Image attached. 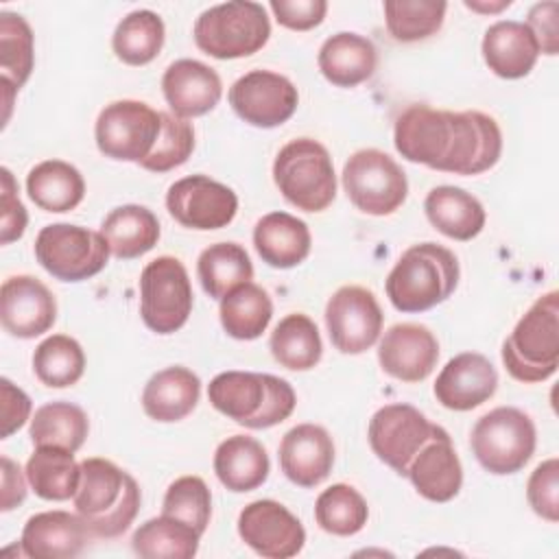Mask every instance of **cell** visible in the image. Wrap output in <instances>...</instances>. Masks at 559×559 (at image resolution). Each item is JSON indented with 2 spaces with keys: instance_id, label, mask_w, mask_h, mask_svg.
I'll use <instances>...</instances> for the list:
<instances>
[{
  "instance_id": "1f68e13d",
  "label": "cell",
  "mask_w": 559,
  "mask_h": 559,
  "mask_svg": "<svg viewBox=\"0 0 559 559\" xmlns=\"http://www.w3.org/2000/svg\"><path fill=\"white\" fill-rule=\"evenodd\" d=\"M100 234L109 245V251L120 260H133L151 251L159 240V221L157 216L135 203L114 207L103 225Z\"/></svg>"
},
{
  "instance_id": "74e56055",
  "label": "cell",
  "mask_w": 559,
  "mask_h": 559,
  "mask_svg": "<svg viewBox=\"0 0 559 559\" xmlns=\"http://www.w3.org/2000/svg\"><path fill=\"white\" fill-rule=\"evenodd\" d=\"M90 432L85 411L72 402H48L35 411L28 426L33 445H57L76 452Z\"/></svg>"
},
{
  "instance_id": "816d5d0a",
  "label": "cell",
  "mask_w": 559,
  "mask_h": 559,
  "mask_svg": "<svg viewBox=\"0 0 559 559\" xmlns=\"http://www.w3.org/2000/svg\"><path fill=\"white\" fill-rule=\"evenodd\" d=\"M0 465H2V502H0V509L11 511V509H15L17 504L24 502L28 478H24L26 472H22L20 465L15 461H11L9 456H2Z\"/></svg>"
},
{
  "instance_id": "4fadbf2b",
  "label": "cell",
  "mask_w": 559,
  "mask_h": 559,
  "mask_svg": "<svg viewBox=\"0 0 559 559\" xmlns=\"http://www.w3.org/2000/svg\"><path fill=\"white\" fill-rule=\"evenodd\" d=\"M439 430L441 426L428 421L421 411L400 402L386 404L373 413L367 437L373 454L400 476H406L413 456Z\"/></svg>"
},
{
  "instance_id": "e575fe53",
  "label": "cell",
  "mask_w": 559,
  "mask_h": 559,
  "mask_svg": "<svg viewBox=\"0 0 559 559\" xmlns=\"http://www.w3.org/2000/svg\"><path fill=\"white\" fill-rule=\"evenodd\" d=\"M269 349L282 367L290 371H308L321 360L323 343L317 323L304 312H293L271 332Z\"/></svg>"
},
{
  "instance_id": "f6af8a7d",
  "label": "cell",
  "mask_w": 559,
  "mask_h": 559,
  "mask_svg": "<svg viewBox=\"0 0 559 559\" xmlns=\"http://www.w3.org/2000/svg\"><path fill=\"white\" fill-rule=\"evenodd\" d=\"M159 118H162L159 138L151 155L144 162H140V166L151 173H168L186 164L194 151V129L188 120L166 111H159Z\"/></svg>"
},
{
  "instance_id": "d6a6232c",
  "label": "cell",
  "mask_w": 559,
  "mask_h": 559,
  "mask_svg": "<svg viewBox=\"0 0 559 559\" xmlns=\"http://www.w3.org/2000/svg\"><path fill=\"white\" fill-rule=\"evenodd\" d=\"M24 472L35 496L52 502L74 498L81 480V463L74 461V452L57 445H35Z\"/></svg>"
},
{
  "instance_id": "ab89813d",
  "label": "cell",
  "mask_w": 559,
  "mask_h": 559,
  "mask_svg": "<svg viewBox=\"0 0 559 559\" xmlns=\"http://www.w3.org/2000/svg\"><path fill=\"white\" fill-rule=\"evenodd\" d=\"M85 371V354L79 341L68 334L44 338L33 352V373L50 389H66L81 380Z\"/></svg>"
},
{
  "instance_id": "b9f144b4",
  "label": "cell",
  "mask_w": 559,
  "mask_h": 559,
  "mask_svg": "<svg viewBox=\"0 0 559 559\" xmlns=\"http://www.w3.org/2000/svg\"><path fill=\"white\" fill-rule=\"evenodd\" d=\"M443 0H386L384 22L395 41H419L435 35L445 17Z\"/></svg>"
},
{
  "instance_id": "8d00e7d4",
  "label": "cell",
  "mask_w": 559,
  "mask_h": 559,
  "mask_svg": "<svg viewBox=\"0 0 559 559\" xmlns=\"http://www.w3.org/2000/svg\"><path fill=\"white\" fill-rule=\"evenodd\" d=\"M199 539L201 535L192 526L162 513L135 528L131 548L146 559H192L199 550Z\"/></svg>"
},
{
  "instance_id": "ba28073f",
  "label": "cell",
  "mask_w": 559,
  "mask_h": 559,
  "mask_svg": "<svg viewBox=\"0 0 559 559\" xmlns=\"http://www.w3.org/2000/svg\"><path fill=\"white\" fill-rule=\"evenodd\" d=\"M469 445L483 469L507 476L520 472L531 461L537 445V430L524 411L498 406L474 424Z\"/></svg>"
},
{
  "instance_id": "f907efd6",
  "label": "cell",
  "mask_w": 559,
  "mask_h": 559,
  "mask_svg": "<svg viewBox=\"0 0 559 559\" xmlns=\"http://www.w3.org/2000/svg\"><path fill=\"white\" fill-rule=\"evenodd\" d=\"M0 400H2L0 437L7 439L26 424V419L31 417L33 404H31V397L20 386H15L9 378L0 380Z\"/></svg>"
},
{
  "instance_id": "7c38bea8",
  "label": "cell",
  "mask_w": 559,
  "mask_h": 559,
  "mask_svg": "<svg viewBox=\"0 0 559 559\" xmlns=\"http://www.w3.org/2000/svg\"><path fill=\"white\" fill-rule=\"evenodd\" d=\"M162 131L159 111L142 100H114L96 118L94 138L98 151L118 162H144Z\"/></svg>"
},
{
  "instance_id": "d6986e66",
  "label": "cell",
  "mask_w": 559,
  "mask_h": 559,
  "mask_svg": "<svg viewBox=\"0 0 559 559\" xmlns=\"http://www.w3.org/2000/svg\"><path fill=\"white\" fill-rule=\"evenodd\" d=\"M439 360L437 336L419 323L391 325L378 345V362L395 380L421 382Z\"/></svg>"
},
{
  "instance_id": "4dcf8cb0",
  "label": "cell",
  "mask_w": 559,
  "mask_h": 559,
  "mask_svg": "<svg viewBox=\"0 0 559 559\" xmlns=\"http://www.w3.org/2000/svg\"><path fill=\"white\" fill-rule=\"evenodd\" d=\"M26 192L44 212H70L85 197V181L79 168L63 159H44L26 175Z\"/></svg>"
},
{
  "instance_id": "681fc988",
  "label": "cell",
  "mask_w": 559,
  "mask_h": 559,
  "mask_svg": "<svg viewBox=\"0 0 559 559\" xmlns=\"http://www.w3.org/2000/svg\"><path fill=\"white\" fill-rule=\"evenodd\" d=\"M559 4L548 0V2H537L528 11V20L524 22L531 33L535 35L539 44V52L544 55H557L559 52Z\"/></svg>"
},
{
  "instance_id": "836d02e7",
  "label": "cell",
  "mask_w": 559,
  "mask_h": 559,
  "mask_svg": "<svg viewBox=\"0 0 559 559\" xmlns=\"http://www.w3.org/2000/svg\"><path fill=\"white\" fill-rule=\"evenodd\" d=\"M218 317L223 330L231 338L253 341L269 328L273 317V301L262 286L245 282L221 299Z\"/></svg>"
},
{
  "instance_id": "7dc6e473",
  "label": "cell",
  "mask_w": 559,
  "mask_h": 559,
  "mask_svg": "<svg viewBox=\"0 0 559 559\" xmlns=\"http://www.w3.org/2000/svg\"><path fill=\"white\" fill-rule=\"evenodd\" d=\"M275 20L290 31H310L319 26L328 13L325 0H271Z\"/></svg>"
},
{
  "instance_id": "6da1fadb",
  "label": "cell",
  "mask_w": 559,
  "mask_h": 559,
  "mask_svg": "<svg viewBox=\"0 0 559 559\" xmlns=\"http://www.w3.org/2000/svg\"><path fill=\"white\" fill-rule=\"evenodd\" d=\"M393 144L408 162L454 175H480L498 164L502 131L483 111L411 105L395 120Z\"/></svg>"
},
{
  "instance_id": "5bb4252c",
  "label": "cell",
  "mask_w": 559,
  "mask_h": 559,
  "mask_svg": "<svg viewBox=\"0 0 559 559\" xmlns=\"http://www.w3.org/2000/svg\"><path fill=\"white\" fill-rule=\"evenodd\" d=\"M382 321L376 295L356 284L341 286L325 304L328 334L341 354L367 352L380 338Z\"/></svg>"
},
{
  "instance_id": "8992f818",
  "label": "cell",
  "mask_w": 559,
  "mask_h": 559,
  "mask_svg": "<svg viewBox=\"0 0 559 559\" xmlns=\"http://www.w3.org/2000/svg\"><path fill=\"white\" fill-rule=\"evenodd\" d=\"M282 197L304 212H323L336 197V175L328 148L312 138L290 140L273 162Z\"/></svg>"
},
{
  "instance_id": "603a6c76",
  "label": "cell",
  "mask_w": 559,
  "mask_h": 559,
  "mask_svg": "<svg viewBox=\"0 0 559 559\" xmlns=\"http://www.w3.org/2000/svg\"><path fill=\"white\" fill-rule=\"evenodd\" d=\"M90 537L92 533L79 513L41 511L26 520L20 546L31 559H70L83 552Z\"/></svg>"
},
{
  "instance_id": "60d3db41",
  "label": "cell",
  "mask_w": 559,
  "mask_h": 559,
  "mask_svg": "<svg viewBox=\"0 0 559 559\" xmlns=\"http://www.w3.org/2000/svg\"><path fill=\"white\" fill-rule=\"evenodd\" d=\"M367 500L358 489L345 483H336L323 489L314 502V520L330 535H356L367 524Z\"/></svg>"
},
{
  "instance_id": "7402d4cb",
  "label": "cell",
  "mask_w": 559,
  "mask_h": 559,
  "mask_svg": "<svg viewBox=\"0 0 559 559\" xmlns=\"http://www.w3.org/2000/svg\"><path fill=\"white\" fill-rule=\"evenodd\" d=\"M162 92L173 114L186 120L212 111L223 96V83L207 63L177 59L162 76Z\"/></svg>"
},
{
  "instance_id": "c3c4849f",
  "label": "cell",
  "mask_w": 559,
  "mask_h": 559,
  "mask_svg": "<svg viewBox=\"0 0 559 559\" xmlns=\"http://www.w3.org/2000/svg\"><path fill=\"white\" fill-rule=\"evenodd\" d=\"M2 223H0V242L9 245L24 236L28 214L17 197V183L9 168H2Z\"/></svg>"
},
{
  "instance_id": "d4e9b609",
  "label": "cell",
  "mask_w": 559,
  "mask_h": 559,
  "mask_svg": "<svg viewBox=\"0 0 559 559\" xmlns=\"http://www.w3.org/2000/svg\"><path fill=\"white\" fill-rule=\"evenodd\" d=\"M483 59L489 70L500 79H522L535 63L539 44L531 28L518 20H500L485 31Z\"/></svg>"
},
{
  "instance_id": "8fae6325",
  "label": "cell",
  "mask_w": 559,
  "mask_h": 559,
  "mask_svg": "<svg viewBox=\"0 0 559 559\" xmlns=\"http://www.w3.org/2000/svg\"><path fill=\"white\" fill-rule=\"evenodd\" d=\"M192 284L181 260L159 255L140 275V314L148 330L173 334L192 312Z\"/></svg>"
},
{
  "instance_id": "ee69618b",
  "label": "cell",
  "mask_w": 559,
  "mask_h": 559,
  "mask_svg": "<svg viewBox=\"0 0 559 559\" xmlns=\"http://www.w3.org/2000/svg\"><path fill=\"white\" fill-rule=\"evenodd\" d=\"M162 513L192 526L199 535H203L212 518V493L205 480L199 476H181L173 480L164 493Z\"/></svg>"
},
{
  "instance_id": "f35d334b",
  "label": "cell",
  "mask_w": 559,
  "mask_h": 559,
  "mask_svg": "<svg viewBox=\"0 0 559 559\" xmlns=\"http://www.w3.org/2000/svg\"><path fill=\"white\" fill-rule=\"evenodd\" d=\"M164 35V22L155 11L135 9L118 22L111 37V48L122 63L146 66L159 55Z\"/></svg>"
},
{
  "instance_id": "9a60e30c",
  "label": "cell",
  "mask_w": 559,
  "mask_h": 559,
  "mask_svg": "<svg viewBox=\"0 0 559 559\" xmlns=\"http://www.w3.org/2000/svg\"><path fill=\"white\" fill-rule=\"evenodd\" d=\"M168 214L188 229L227 227L238 212L236 192L207 175H190L177 179L166 192Z\"/></svg>"
},
{
  "instance_id": "5b68a950",
  "label": "cell",
  "mask_w": 559,
  "mask_h": 559,
  "mask_svg": "<svg viewBox=\"0 0 559 559\" xmlns=\"http://www.w3.org/2000/svg\"><path fill=\"white\" fill-rule=\"evenodd\" d=\"M502 362L520 382H544L559 367V293L535 299L502 343Z\"/></svg>"
},
{
  "instance_id": "4316f807",
  "label": "cell",
  "mask_w": 559,
  "mask_h": 559,
  "mask_svg": "<svg viewBox=\"0 0 559 559\" xmlns=\"http://www.w3.org/2000/svg\"><path fill=\"white\" fill-rule=\"evenodd\" d=\"M321 74L336 87H356L373 76L378 50L371 39L358 33H336L328 37L317 55Z\"/></svg>"
},
{
  "instance_id": "ffe728a7",
  "label": "cell",
  "mask_w": 559,
  "mask_h": 559,
  "mask_svg": "<svg viewBox=\"0 0 559 559\" xmlns=\"http://www.w3.org/2000/svg\"><path fill=\"white\" fill-rule=\"evenodd\" d=\"M498 389V371L476 352L456 354L445 362L435 382V397L450 411H472L485 404Z\"/></svg>"
},
{
  "instance_id": "bcb514c9",
  "label": "cell",
  "mask_w": 559,
  "mask_h": 559,
  "mask_svg": "<svg viewBox=\"0 0 559 559\" xmlns=\"http://www.w3.org/2000/svg\"><path fill=\"white\" fill-rule=\"evenodd\" d=\"M526 500L539 518L559 522V461L555 456L542 461L528 476Z\"/></svg>"
},
{
  "instance_id": "9c48e42d",
  "label": "cell",
  "mask_w": 559,
  "mask_h": 559,
  "mask_svg": "<svg viewBox=\"0 0 559 559\" xmlns=\"http://www.w3.org/2000/svg\"><path fill=\"white\" fill-rule=\"evenodd\" d=\"M109 245L100 231L52 223L39 229L35 238L37 262L61 282H83L98 275L109 260Z\"/></svg>"
},
{
  "instance_id": "277c9868",
  "label": "cell",
  "mask_w": 559,
  "mask_h": 559,
  "mask_svg": "<svg viewBox=\"0 0 559 559\" xmlns=\"http://www.w3.org/2000/svg\"><path fill=\"white\" fill-rule=\"evenodd\" d=\"M459 284L456 255L437 242L408 247L389 271L384 290L400 312H424L443 304Z\"/></svg>"
},
{
  "instance_id": "e0dca14e",
  "label": "cell",
  "mask_w": 559,
  "mask_h": 559,
  "mask_svg": "<svg viewBox=\"0 0 559 559\" xmlns=\"http://www.w3.org/2000/svg\"><path fill=\"white\" fill-rule=\"evenodd\" d=\"M240 539L260 557L288 559L301 552L306 531L277 500H253L238 515Z\"/></svg>"
},
{
  "instance_id": "7a4b0ae2",
  "label": "cell",
  "mask_w": 559,
  "mask_h": 559,
  "mask_svg": "<svg viewBox=\"0 0 559 559\" xmlns=\"http://www.w3.org/2000/svg\"><path fill=\"white\" fill-rule=\"evenodd\" d=\"M92 537H120L135 520L142 502L135 478L116 463L92 456L81 461V480L72 498Z\"/></svg>"
},
{
  "instance_id": "52a82bcc",
  "label": "cell",
  "mask_w": 559,
  "mask_h": 559,
  "mask_svg": "<svg viewBox=\"0 0 559 559\" xmlns=\"http://www.w3.org/2000/svg\"><path fill=\"white\" fill-rule=\"evenodd\" d=\"M194 44L214 59H240L258 52L271 37L266 9L251 0H231L205 9L194 22Z\"/></svg>"
},
{
  "instance_id": "484cf974",
  "label": "cell",
  "mask_w": 559,
  "mask_h": 559,
  "mask_svg": "<svg viewBox=\"0 0 559 559\" xmlns=\"http://www.w3.org/2000/svg\"><path fill=\"white\" fill-rule=\"evenodd\" d=\"M308 225L288 212H269L253 227V247L273 269H293L310 253Z\"/></svg>"
},
{
  "instance_id": "7bdbcfd3",
  "label": "cell",
  "mask_w": 559,
  "mask_h": 559,
  "mask_svg": "<svg viewBox=\"0 0 559 559\" xmlns=\"http://www.w3.org/2000/svg\"><path fill=\"white\" fill-rule=\"evenodd\" d=\"M35 66V44L28 22L20 13H0V70L2 79L20 90Z\"/></svg>"
},
{
  "instance_id": "2e32d148",
  "label": "cell",
  "mask_w": 559,
  "mask_h": 559,
  "mask_svg": "<svg viewBox=\"0 0 559 559\" xmlns=\"http://www.w3.org/2000/svg\"><path fill=\"white\" fill-rule=\"evenodd\" d=\"M229 105L251 127L273 129L284 124L299 105L297 87L277 72L251 70L229 87Z\"/></svg>"
},
{
  "instance_id": "44dd1931",
  "label": "cell",
  "mask_w": 559,
  "mask_h": 559,
  "mask_svg": "<svg viewBox=\"0 0 559 559\" xmlns=\"http://www.w3.org/2000/svg\"><path fill=\"white\" fill-rule=\"evenodd\" d=\"M334 465V443L330 432L317 424H297L280 443V467L299 487L321 485Z\"/></svg>"
},
{
  "instance_id": "d590c367",
  "label": "cell",
  "mask_w": 559,
  "mask_h": 559,
  "mask_svg": "<svg viewBox=\"0 0 559 559\" xmlns=\"http://www.w3.org/2000/svg\"><path fill=\"white\" fill-rule=\"evenodd\" d=\"M197 275L212 299H223L236 286L251 282L253 264L238 242H214L201 251Z\"/></svg>"
},
{
  "instance_id": "f546056e",
  "label": "cell",
  "mask_w": 559,
  "mask_h": 559,
  "mask_svg": "<svg viewBox=\"0 0 559 559\" xmlns=\"http://www.w3.org/2000/svg\"><path fill=\"white\" fill-rule=\"evenodd\" d=\"M269 454L264 445L247 435H234L218 443L214 472L223 487L236 493L253 491L269 478Z\"/></svg>"
},
{
  "instance_id": "f5cc1de1",
  "label": "cell",
  "mask_w": 559,
  "mask_h": 559,
  "mask_svg": "<svg viewBox=\"0 0 559 559\" xmlns=\"http://www.w3.org/2000/svg\"><path fill=\"white\" fill-rule=\"evenodd\" d=\"M467 9L478 11V13H498L507 7H511V0H498V2H483V0H465L463 2Z\"/></svg>"
},
{
  "instance_id": "f1b7e54d",
  "label": "cell",
  "mask_w": 559,
  "mask_h": 559,
  "mask_svg": "<svg viewBox=\"0 0 559 559\" xmlns=\"http://www.w3.org/2000/svg\"><path fill=\"white\" fill-rule=\"evenodd\" d=\"M424 212L437 231L463 242L476 238L487 221L483 203L456 186L432 188L424 199Z\"/></svg>"
},
{
  "instance_id": "ac0fdd59",
  "label": "cell",
  "mask_w": 559,
  "mask_h": 559,
  "mask_svg": "<svg viewBox=\"0 0 559 559\" xmlns=\"http://www.w3.org/2000/svg\"><path fill=\"white\" fill-rule=\"evenodd\" d=\"M0 321L15 338H35L57 321V299L33 275H11L0 288Z\"/></svg>"
},
{
  "instance_id": "cb8c5ba5",
  "label": "cell",
  "mask_w": 559,
  "mask_h": 559,
  "mask_svg": "<svg viewBox=\"0 0 559 559\" xmlns=\"http://www.w3.org/2000/svg\"><path fill=\"white\" fill-rule=\"evenodd\" d=\"M406 476L417 493L430 502H448L461 491L463 467L443 428L413 456Z\"/></svg>"
},
{
  "instance_id": "3957f363",
  "label": "cell",
  "mask_w": 559,
  "mask_h": 559,
  "mask_svg": "<svg viewBox=\"0 0 559 559\" xmlns=\"http://www.w3.org/2000/svg\"><path fill=\"white\" fill-rule=\"evenodd\" d=\"M207 397L218 413L251 430L282 424L297 404L288 380L253 371H223L214 376Z\"/></svg>"
},
{
  "instance_id": "30bf717a",
  "label": "cell",
  "mask_w": 559,
  "mask_h": 559,
  "mask_svg": "<svg viewBox=\"0 0 559 559\" xmlns=\"http://www.w3.org/2000/svg\"><path fill=\"white\" fill-rule=\"evenodd\" d=\"M343 188L347 199L365 214H393L408 194L402 166L378 148H360L343 166Z\"/></svg>"
},
{
  "instance_id": "83f0119b",
  "label": "cell",
  "mask_w": 559,
  "mask_h": 559,
  "mask_svg": "<svg viewBox=\"0 0 559 559\" xmlns=\"http://www.w3.org/2000/svg\"><path fill=\"white\" fill-rule=\"evenodd\" d=\"M201 395V380L194 371L181 365L166 367L148 378L142 391L144 413L162 424L188 417Z\"/></svg>"
}]
</instances>
